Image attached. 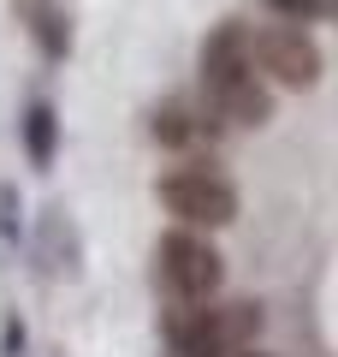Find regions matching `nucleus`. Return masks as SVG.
<instances>
[{
  "label": "nucleus",
  "mask_w": 338,
  "mask_h": 357,
  "mask_svg": "<svg viewBox=\"0 0 338 357\" xmlns=\"http://www.w3.org/2000/svg\"><path fill=\"white\" fill-rule=\"evenodd\" d=\"M255 66L279 89H309L321 77V48L303 24H261L255 30Z\"/></svg>",
  "instance_id": "39448f33"
},
{
  "label": "nucleus",
  "mask_w": 338,
  "mask_h": 357,
  "mask_svg": "<svg viewBox=\"0 0 338 357\" xmlns=\"http://www.w3.org/2000/svg\"><path fill=\"white\" fill-rule=\"evenodd\" d=\"M0 238H24V227H18V191L13 185H0Z\"/></svg>",
  "instance_id": "9b49d317"
},
{
  "label": "nucleus",
  "mask_w": 338,
  "mask_h": 357,
  "mask_svg": "<svg viewBox=\"0 0 338 357\" xmlns=\"http://www.w3.org/2000/svg\"><path fill=\"white\" fill-rule=\"evenodd\" d=\"M326 6H332V13H338V0H326Z\"/></svg>",
  "instance_id": "4468645a"
},
{
  "label": "nucleus",
  "mask_w": 338,
  "mask_h": 357,
  "mask_svg": "<svg viewBox=\"0 0 338 357\" xmlns=\"http://www.w3.org/2000/svg\"><path fill=\"white\" fill-rule=\"evenodd\" d=\"M0 357H24V321L6 316V328H0Z\"/></svg>",
  "instance_id": "f8f14e48"
},
{
  "label": "nucleus",
  "mask_w": 338,
  "mask_h": 357,
  "mask_svg": "<svg viewBox=\"0 0 338 357\" xmlns=\"http://www.w3.org/2000/svg\"><path fill=\"white\" fill-rule=\"evenodd\" d=\"M30 256H36L48 274H77V262H83V238L72 232V220H65L60 208H42L36 227H30Z\"/></svg>",
  "instance_id": "423d86ee"
},
{
  "label": "nucleus",
  "mask_w": 338,
  "mask_h": 357,
  "mask_svg": "<svg viewBox=\"0 0 338 357\" xmlns=\"http://www.w3.org/2000/svg\"><path fill=\"white\" fill-rule=\"evenodd\" d=\"M18 137H24V155L36 173H48L54 155H60V114H54L48 102H30L24 107V126H18Z\"/></svg>",
  "instance_id": "0eeeda50"
},
{
  "label": "nucleus",
  "mask_w": 338,
  "mask_h": 357,
  "mask_svg": "<svg viewBox=\"0 0 338 357\" xmlns=\"http://www.w3.org/2000/svg\"><path fill=\"white\" fill-rule=\"evenodd\" d=\"M161 328L172 357H225L255 333V304H178Z\"/></svg>",
  "instance_id": "f03ea898"
},
{
  "label": "nucleus",
  "mask_w": 338,
  "mask_h": 357,
  "mask_svg": "<svg viewBox=\"0 0 338 357\" xmlns=\"http://www.w3.org/2000/svg\"><path fill=\"white\" fill-rule=\"evenodd\" d=\"M267 13H273L279 24H309V18L326 13V0H267Z\"/></svg>",
  "instance_id": "9d476101"
},
{
  "label": "nucleus",
  "mask_w": 338,
  "mask_h": 357,
  "mask_svg": "<svg viewBox=\"0 0 338 357\" xmlns=\"http://www.w3.org/2000/svg\"><path fill=\"white\" fill-rule=\"evenodd\" d=\"M154 262H161V286L166 298H178V304H214V292L225 286V262L220 250H214L202 232H166L161 250H154Z\"/></svg>",
  "instance_id": "20e7f679"
},
{
  "label": "nucleus",
  "mask_w": 338,
  "mask_h": 357,
  "mask_svg": "<svg viewBox=\"0 0 338 357\" xmlns=\"http://www.w3.org/2000/svg\"><path fill=\"white\" fill-rule=\"evenodd\" d=\"M225 357H261V351H250V345H243V351H225Z\"/></svg>",
  "instance_id": "ddd939ff"
},
{
  "label": "nucleus",
  "mask_w": 338,
  "mask_h": 357,
  "mask_svg": "<svg viewBox=\"0 0 338 357\" xmlns=\"http://www.w3.org/2000/svg\"><path fill=\"white\" fill-rule=\"evenodd\" d=\"M24 18H30V36L42 42L48 60H65V54H72V30H65V6L60 0H24Z\"/></svg>",
  "instance_id": "1a4fd4ad"
},
{
  "label": "nucleus",
  "mask_w": 338,
  "mask_h": 357,
  "mask_svg": "<svg viewBox=\"0 0 338 357\" xmlns=\"http://www.w3.org/2000/svg\"><path fill=\"white\" fill-rule=\"evenodd\" d=\"M161 208L184 232H208V227H225L238 215V185L225 173H214L208 161H184V167L161 173Z\"/></svg>",
  "instance_id": "7ed1b4c3"
},
{
  "label": "nucleus",
  "mask_w": 338,
  "mask_h": 357,
  "mask_svg": "<svg viewBox=\"0 0 338 357\" xmlns=\"http://www.w3.org/2000/svg\"><path fill=\"white\" fill-rule=\"evenodd\" d=\"M202 96H208L214 119H225L238 131L267 126V114H273L267 77L255 66V30H243L238 18L214 24L208 42H202Z\"/></svg>",
  "instance_id": "f257e3e1"
},
{
  "label": "nucleus",
  "mask_w": 338,
  "mask_h": 357,
  "mask_svg": "<svg viewBox=\"0 0 338 357\" xmlns=\"http://www.w3.org/2000/svg\"><path fill=\"white\" fill-rule=\"evenodd\" d=\"M214 126H220V119H196L190 102H161L154 107V137H161L166 149H196Z\"/></svg>",
  "instance_id": "6e6552de"
}]
</instances>
